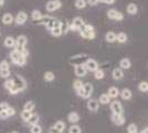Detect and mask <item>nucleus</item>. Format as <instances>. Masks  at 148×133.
Returning <instances> with one entry per match:
<instances>
[{"mask_svg": "<svg viewBox=\"0 0 148 133\" xmlns=\"http://www.w3.org/2000/svg\"><path fill=\"white\" fill-rule=\"evenodd\" d=\"M61 25H62L61 21H56V23H54L52 30H51V34H52L53 37H60L62 34Z\"/></svg>", "mask_w": 148, "mask_h": 133, "instance_id": "obj_10", "label": "nucleus"}, {"mask_svg": "<svg viewBox=\"0 0 148 133\" xmlns=\"http://www.w3.org/2000/svg\"><path fill=\"white\" fill-rule=\"evenodd\" d=\"M138 89H139V91H142V92H147L148 91V82H146V81H142V82L138 84Z\"/></svg>", "mask_w": 148, "mask_h": 133, "instance_id": "obj_34", "label": "nucleus"}, {"mask_svg": "<svg viewBox=\"0 0 148 133\" xmlns=\"http://www.w3.org/2000/svg\"><path fill=\"white\" fill-rule=\"evenodd\" d=\"M42 17H43V14L41 13V11H39V10H33L32 13H31V18H32V20H34V21H41Z\"/></svg>", "mask_w": 148, "mask_h": 133, "instance_id": "obj_22", "label": "nucleus"}, {"mask_svg": "<svg viewBox=\"0 0 148 133\" xmlns=\"http://www.w3.org/2000/svg\"><path fill=\"white\" fill-rule=\"evenodd\" d=\"M30 132L31 133H42V127H40L39 124H34V125H31Z\"/></svg>", "mask_w": 148, "mask_h": 133, "instance_id": "obj_37", "label": "nucleus"}, {"mask_svg": "<svg viewBox=\"0 0 148 133\" xmlns=\"http://www.w3.org/2000/svg\"><path fill=\"white\" fill-rule=\"evenodd\" d=\"M84 65H85L87 71H92V72H95L96 70L99 69V64L94 59H87L86 61L84 62Z\"/></svg>", "mask_w": 148, "mask_h": 133, "instance_id": "obj_9", "label": "nucleus"}, {"mask_svg": "<svg viewBox=\"0 0 148 133\" xmlns=\"http://www.w3.org/2000/svg\"><path fill=\"white\" fill-rule=\"evenodd\" d=\"M119 95V90L116 87H112L108 90V96L110 98H117Z\"/></svg>", "mask_w": 148, "mask_h": 133, "instance_id": "obj_25", "label": "nucleus"}, {"mask_svg": "<svg viewBox=\"0 0 148 133\" xmlns=\"http://www.w3.org/2000/svg\"><path fill=\"white\" fill-rule=\"evenodd\" d=\"M31 114H32V112H29V111H25V110H23L22 112H21V114H20V116H21V119L23 121H27L29 120V118L31 116Z\"/></svg>", "mask_w": 148, "mask_h": 133, "instance_id": "obj_36", "label": "nucleus"}, {"mask_svg": "<svg viewBox=\"0 0 148 133\" xmlns=\"http://www.w3.org/2000/svg\"><path fill=\"white\" fill-rule=\"evenodd\" d=\"M27 123H29L30 125H34L39 123V115L38 114H31V116L29 118V120L27 121Z\"/></svg>", "mask_w": 148, "mask_h": 133, "instance_id": "obj_27", "label": "nucleus"}, {"mask_svg": "<svg viewBox=\"0 0 148 133\" xmlns=\"http://www.w3.org/2000/svg\"><path fill=\"white\" fill-rule=\"evenodd\" d=\"M61 6H62V3L60 0H50L49 2L47 3L45 8H47V10H48L49 12H52V11H56L58 9H60Z\"/></svg>", "mask_w": 148, "mask_h": 133, "instance_id": "obj_6", "label": "nucleus"}, {"mask_svg": "<svg viewBox=\"0 0 148 133\" xmlns=\"http://www.w3.org/2000/svg\"><path fill=\"white\" fill-rule=\"evenodd\" d=\"M83 90H84L83 99H88L93 92V85L91 83H85V84H83Z\"/></svg>", "mask_w": 148, "mask_h": 133, "instance_id": "obj_15", "label": "nucleus"}, {"mask_svg": "<svg viewBox=\"0 0 148 133\" xmlns=\"http://www.w3.org/2000/svg\"><path fill=\"white\" fill-rule=\"evenodd\" d=\"M3 3H5V0H0V7L3 6Z\"/></svg>", "mask_w": 148, "mask_h": 133, "instance_id": "obj_50", "label": "nucleus"}, {"mask_svg": "<svg viewBox=\"0 0 148 133\" xmlns=\"http://www.w3.org/2000/svg\"><path fill=\"white\" fill-rule=\"evenodd\" d=\"M2 22L5 25H11L13 22V16L11 13H5L2 16Z\"/></svg>", "mask_w": 148, "mask_h": 133, "instance_id": "obj_19", "label": "nucleus"}, {"mask_svg": "<svg viewBox=\"0 0 148 133\" xmlns=\"http://www.w3.org/2000/svg\"><path fill=\"white\" fill-rule=\"evenodd\" d=\"M3 85H5V88L8 90V91H10L11 89H12L13 87V80H12V78L11 79H7L6 80V82L3 83Z\"/></svg>", "mask_w": 148, "mask_h": 133, "instance_id": "obj_38", "label": "nucleus"}, {"mask_svg": "<svg viewBox=\"0 0 148 133\" xmlns=\"http://www.w3.org/2000/svg\"><path fill=\"white\" fill-rule=\"evenodd\" d=\"M10 58H11V61L12 63L17 64L19 67H23L27 63V58L25 56H22V53H20L18 51L13 50L10 53Z\"/></svg>", "mask_w": 148, "mask_h": 133, "instance_id": "obj_2", "label": "nucleus"}, {"mask_svg": "<svg viewBox=\"0 0 148 133\" xmlns=\"http://www.w3.org/2000/svg\"><path fill=\"white\" fill-rule=\"evenodd\" d=\"M140 133H148V127H147V129H145V130H143Z\"/></svg>", "mask_w": 148, "mask_h": 133, "instance_id": "obj_51", "label": "nucleus"}, {"mask_svg": "<svg viewBox=\"0 0 148 133\" xmlns=\"http://www.w3.org/2000/svg\"><path fill=\"white\" fill-rule=\"evenodd\" d=\"M137 6H136L135 3H130L128 6H127V12L130 13V14H135V13H137Z\"/></svg>", "mask_w": 148, "mask_h": 133, "instance_id": "obj_32", "label": "nucleus"}, {"mask_svg": "<svg viewBox=\"0 0 148 133\" xmlns=\"http://www.w3.org/2000/svg\"><path fill=\"white\" fill-rule=\"evenodd\" d=\"M0 76H1V78H5V79L9 78V76H10V69L9 70H0Z\"/></svg>", "mask_w": 148, "mask_h": 133, "instance_id": "obj_44", "label": "nucleus"}, {"mask_svg": "<svg viewBox=\"0 0 148 133\" xmlns=\"http://www.w3.org/2000/svg\"><path fill=\"white\" fill-rule=\"evenodd\" d=\"M75 7L77 9H84L86 7V1L85 0H75Z\"/></svg>", "mask_w": 148, "mask_h": 133, "instance_id": "obj_33", "label": "nucleus"}, {"mask_svg": "<svg viewBox=\"0 0 148 133\" xmlns=\"http://www.w3.org/2000/svg\"><path fill=\"white\" fill-rule=\"evenodd\" d=\"M53 129H56V131L62 133L64 131V129H65V123L63 121H58V122H56V124L53 125Z\"/></svg>", "mask_w": 148, "mask_h": 133, "instance_id": "obj_24", "label": "nucleus"}, {"mask_svg": "<svg viewBox=\"0 0 148 133\" xmlns=\"http://www.w3.org/2000/svg\"><path fill=\"white\" fill-rule=\"evenodd\" d=\"M105 39H106V41H107V42L112 43V42L116 41V34L112 31L107 32V33H106V36H105Z\"/></svg>", "mask_w": 148, "mask_h": 133, "instance_id": "obj_28", "label": "nucleus"}, {"mask_svg": "<svg viewBox=\"0 0 148 133\" xmlns=\"http://www.w3.org/2000/svg\"><path fill=\"white\" fill-rule=\"evenodd\" d=\"M104 2L105 3H108V5H112V3H114V2H115V0H105Z\"/></svg>", "mask_w": 148, "mask_h": 133, "instance_id": "obj_48", "label": "nucleus"}, {"mask_svg": "<svg viewBox=\"0 0 148 133\" xmlns=\"http://www.w3.org/2000/svg\"><path fill=\"white\" fill-rule=\"evenodd\" d=\"M42 21L43 22H40V23H42V25H45V28L48 29V30H52V28H53V25H54V23H56V20L54 19V18H52V17H50V16H43L42 17Z\"/></svg>", "mask_w": 148, "mask_h": 133, "instance_id": "obj_7", "label": "nucleus"}, {"mask_svg": "<svg viewBox=\"0 0 148 133\" xmlns=\"http://www.w3.org/2000/svg\"><path fill=\"white\" fill-rule=\"evenodd\" d=\"M61 29H62V33H68V31L70 30V23L69 22H62L61 25Z\"/></svg>", "mask_w": 148, "mask_h": 133, "instance_id": "obj_40", "label": "nucleus"}, {"mask_svg": "<svg viewBox=\"0 0 148 133\" xmlns=\"http://www.w3.org/2000/svg\"><path fill=\"white\" fill-rule=\"evenodd\" d=\"M12 80H13V87L9 91L10 94H18V93L22 92L27 88V82H25V80L22 76H16L14 78H12Z\"/></svg>", "mask_w": 148, "mask_h": 133, "instance_id": "obj_1", "label": "nucleus"}, {"mask_svg": "<svg viewBox=\"0 0 148 133\" xmlns=\"http://www.w3.org/2000/svg\"><path fill=\"white\" fill-rule=\"evenodd\" d=\"M123 76H124L123 70L121 69V68H116V69L113 70V78L115 80H121Z\"/></svg>", "mask_w": 148, "mask_h": 133, "instance_id": "obj_20", "label": "nucleus"}, {"mask_svg": "<svg viewBox=\"0 0 148 133\" xmlns=\"http://www.w3.org/2000/svg\"><path fill=\"white\" fill-rule=\"evenodd\" d=\"M3 44H5V47H7V48H14V44H16V39L9 36V37H7V38L5 39Z\"/></svg>", "mask_w": 148, "mask_h": 133, "instance_id": "obj_18", "label": "nucleus"}, {"mask_svg": "<svg viewBox=\"0 0 148 133\" xmlns=\"http://www.w3.org/2000/svg\"><path fill=\"white\" fill-rule=\"evenodd\" d=\"M87 109L90 111H93V112L97 111V109H99V102L96 101V100H90V101L87 102Z\"/></svg>", "mask_w": 148, "mask_h": 133, "instance_id": "obj_17", "label": "nucleus"}, {"mask_svg": "<svg viewBox=\"0 0 148 133\" xmlns=\"http://www.w3.org/2000/svg\"><path fill=\"white\" fill-rule=\"evenodd\" d=\"M116 40H117L119 43H124V42H126V41H127V36H126V33H124V32H119L117 36H116Z\"/></svg>", "mask_w": 148, "mask_h": 133, "instance_id": "obj_31", "label": "nucleus"}, {"mask_svg": "<svg viewBox=\"0 0 148 133\" xmlns=\"http://www.w3.org/2000/svg\"><path fill=\"white\" fill-rule=\"evenodd\" d=\"M81 36L85 39H94L95 38V31H94V27L91 25H85L84 29H82L80 31Z\"/></svg>", "mask_w": 148, "mask_h": 133, "instance_id": "obj_4", "label": "nucleus"}, {"mask_svg": "<svg viewBox=\"0 0 148 133\" xmlns=\"http://www.w3.org/2000/svg\"><path fill=\"white\" fill-rule=\"evenodd\" d=\"M82 87H83V83H82L81 80H75L73 82V88L75 89V91H79Z\"/></svg>", "mask_w": 148, "mask_h": 133, "instance_id": "obj_42", "label": "nucleus"}, {"mask_svg": "<svg viewBox=\"0 0 148 133\" xmlns=\"http://www.w3.org/2000/svg\"><path fill=\"white\" fill-rule=\"evenodd\" d=\"M0 70H9V62L7 60H2L0 62Z\"/></svg>", "mask_w": 148, "mask_h": 133, "instance_id": "obj_43", "label": "nucleus"}, {"mask_svg": "<svg viewBox=\"0 0 148 133\" xmlns=\"http://www.w3.org/2000/svg\"><path fill=\"white\" fill-rule=\"evenodd\" d=\"M68 120L71 122V123H76L80 120V116L76 112H71V113L68 115Z\"/></svg>", "mask_w": 148, "mask_h": 133, "instance_id": "obj_23", "label": "nucleus"}, {"mask_svg": "<svg viewBox=\"0 0 148 133\" xmlns=\"http://www.w3.org/2000/svg\"><path fill=\"white\" fill-rule=\"evenodd\" d=\"M84 21L82 18L80 17H76V18H74L73 21L70 23V29L71 30H76V31H81L82 29H84Z\"/></svg>", "mask_w": 148, "mask_h": 133, "instance_id": "obj_5", "label": "nucleus"}, {"mask_svg": "<svg viewBox=\"0 0 148 133\" xmlns=\"http://www.w3.org/2000/svg\"><path fill=\"white\" fill-rule=\"evenodd\" d=\"M127 129H128V132H136V131H137V127H136V125L134 124V123L130 124Z\"/></svg>", "mask_w": 148, "mask_h": 133, "instance_id": "obj_46", "label": "nucleus"}, {"mask_svg": "<svg viewBox=\"0 0 148 133\" xmlns=\"http://www.w3.org/2000/svg\"><path fill=\"white\" fill-rule=\"evenodd\" d=\"M119 94H121V96L123 98L124 100H130L132 98V91L128 90V89H124L122 92H119Z\"/></svg>", "mask_w": 148, "mask_h": 133, "instance_id": "obj_26", "label": "nucleus"}, {"mask_svg": "<svg viewBox=\"0 0 148 133\" xmlns=\"http://www.w3.org/2000/svg\"><path fill=\"white\" fill-rule=\"evenodd\" d=\"M69 133H81V127L79 125H71L69 129Z\"/></svg>", "mask_w": 148, "mask_h": 133, "instance_id": "obj_41", "label": "nucleus"}, {"mask_svg": "<svg viewBox=\"0 0 148 133\" xmlns=\"http://www.w3.org/2000/svg\"><path fill=\"white\" fill-rule=\"evenodd\" d=\"M94 78L96 79V80H101V79H103L104 78V71L101 69H97L95 72H94Z\"/></svg>", "mask_w": 148, "mask_h": 133, "instance_id": "obj_35", "label": "nucleus"}, {"mask_svg": "<svg viewBox=\"0 0 148 133\" xmlns=\"http://www.w3.org/2000/svg\"><path fill=\"white\" fill-rule=\"evenodd\" d=\"M27 42H28V39L25 34H21L19 36L18 38L16 39V44H14V50L22 53L23 51L25 50V45H27Z\"/></svg>", "mask_w": 148, "mask_h": 133, "instance_id": "obj_3", "label": "nucleus"}, {"mask_svg": "<svg viewBox=\"0 0 148 133\" xmlns=\"http://www.w3.org/2000/svg\"><path fill=\"white\" fill-rule=\"evenodd\" d=\"M110 96H108V94H102L101 96H99V102L101 103H103V104H107L108 102H110Z\"/></svg>", "mask_w": 148, "mask_h": 133, "instance_id": "obj_39", "label": "nucleus"}, {"mask_svg": "<svg viewBox=\"0 0 148 133\" xmlns=\"http://www.w3.org/2000/svg\"><path fill=\"white\" fill-rule=\"evenodd\" d=\"M87 2H88V5H91V6H95V5L99 2V0H87Z\"/></svg>", "mask_w": 148, "mask_h": 133, "instance_id": "obj_47", "label": "nucleus"}, {"mask_svg": "<svg viewBox=\"0 0 148 133\" xmlns=\"http://www.w3.org/2000/svg\"><path fill=\"white\" fill-rule=\"evenodd\" d=\"M128 133H137V131H136V132H128Z\"/></svg>", "mask_w": 148, "mask_h": 133, "instance_id": "obj_53", "label": "nucleus"}, {"mask_svg": "<svg viewBox=\"0 0 148 133\" xmlns=\"http://www.w3.org/2000/svg\"><path fill=\"white\" fill-rule=\"evenodd\" d=\"M112 120L113 122L115 123V124H117V125H122L124 122H125V119H124V116L122 114H114L112 115Z\"/></svg>", "mask_w": 148, "mask_h": 133, "instance_id": "obj_16", "label": "nucleus"}, {"mask_svg": "<svg viewBox=\"0 0 148 133\" xmlns=\"http://www.w3.org/2000/svg\"><path fill=\"white\" fill-rule=\"evenodd\" d=\"M74 72L77 76H84L86 74L87 70L84 64H76L74 68Z\"/></svg>", "mask_w": 148, "mask_h": 133, "instance_id": "obj_14", "label": "nucleus"}, {"mask_svg": "<svg viewBox=\"0 0 148 133\" xmlns=\"http://www.w3.org/2000/svg\"><path fill=\"white\" fill-rule=\"evenodd\" d=\"M11 133H18V132H17V131H12Z\"/></svg>", "mask_w": 148, "mask_h": 133, "instance_id": "obj_52", "label": "nucleus"}, {"mask_svg": "<svg viewBox=\"0 0 148 133\" xmlns=\"http://www.w3.org/2000/svg\"><path fill=\"white\" fill-rule=\"evenodd\" d=\"M27 19H28L27 13H25V11H20V12H18V14H17L14 21H16V23L18 25H25V22L27 21Z\"/></svg>", "mask_w": 148, "mask_h": 133, "instance_id": "obj_11", "label": "nucleus"}, {"mask_svg": "<svg viewBox=\"0 0 148 133\" xmlns=\"http://www.w3.org/2000/svg\"><path fill=\"white\" fill-rule=\"evenodd\" d=\"M14 114H16V110L13 108H11V107H9L7 110L2 111V112L0 113V119H1V120H6L9 116H12Z\"/></svg>", "mask_w": 148, "mask_h": 133, "instance_id": "obj_13", "label": "nucleus"}, {"mask_svg": "<svg viewBox=\"0 0 148 133\" xmlns=\"http://www.w3.org/2000/svg\"><path fill=\"white\" fill-rule=\"evenodd\" d=\"M130 59H127V58H124L121 60V62H119V67H121V69H130Z\"/></svg>", "mask_w": 148, "mask_h": 133, "instance_id": "obj_21", "label": "nucleus"}, {"mask_svg": "<svg viewBox=\"0 0 148 133\" xmlns=\"http://www.w3.org/2000/svg\"><path fill=\"white\" fill-rule=\"evenodd\" d=\"M49 133H60V132H59V131H56V129H53V127H52V129L49 131Z\"/></svg>", "mask_w": 148, "mask_h": 133, "instance_id": "obj_49", "label": "nucleus"}, {"mask_svg": "<svg viewBox=\"0 0 148 133\" xmlns=\"http://www.w3.org/2000/svg\"><path fill=\"white\" fill-rule=\"evenodd\" d=\"M8 108H9V104H8L7 102H0V113H1L2 111L7 110Z\"/></svg>", "mask_w": 148, "mask_h": 133, "instance_id": "obj_45", "label": "nucleus"}, {"mask_svg": "<svg viewBox=\"0 0 148 133\" xmlns=\"http://www.w3.org/2000/svg\"><path fill=\"white\" fill-rule=\"evenodd\" d=\"M111 109H112V111H113V113L114 114H122L123 113V107H122L121 102H118V101L112 102Z\"/></svg>", "mask_w": 148, "mask_h": 133, "instance_id": "obj_12", "label": "nucleus"}, {"mask_svg": "<svg viewBox=\"0 0 148 133\" xmlns=\"http://www.w3.org/2000/svg\"><path fill=\"white\" fill-rule=\"evenodd\" d=\"M107 16H108L110 19H113V20H118V21H121V20L124 19V14L121 12V11H117L116 9H111V10H108Z\"/></svg>", "mask_w": 148, "mask_h": 133, "instance_id": "obj_8", "label": "nucleus"}, {"mask_svg": "<svg viewBox=\"0 0 148 133\" xmlns=\"http://www.w3.org/2000/svg\"><path fill=\"white\" fill-rule=\"evenodd\" d=\"M54 73L53 72H51V71H47L45 73H44V80L47 81V82H51V81H53L54 80Z\"/></svg>", "mask_w": 148, "mask_h": 133, "instance_id": "obj_30", "label": "nucleus"}, {"mask_svg": "<svg viewBox=\"0 0 148 133\" xmlns=\"http://www.w3.org/2000/svg\"><path fill=\"white\" fill-rule=\"evenodd\" d=\"M36 108V104H34V102L33 101H28L25 102V107H23V110L25 111H29V112H32L33 110Z\"/></svg>", "mask_w": 148, "mask_h": 133, "instance_id": "obj_29", "label": "nucleus"}]
</instances>
